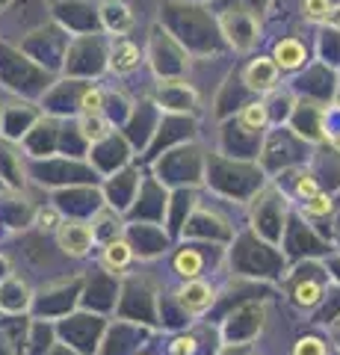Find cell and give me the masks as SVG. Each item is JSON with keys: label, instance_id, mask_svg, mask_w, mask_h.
I'll list each match as a JSON object with an SVG mask.
<instances>
[{"label": "cell", "instance_id": "obj_1", "mask_svg": "<svg viewBox=\"0 0 340 355\" xmlns=\"http://www.w3.org/2000/svg\"><path fill=\"white\" fill-rule=\"evenodd\" d=\"M92 237L95 231L83 222H60V246L74 258H83L92 249Z\"/></svg>", "mask_w": 340, "mask_h": 355}, {"label": "cell", "instance_id": "obj_2", "mask_svg": "<svg viewBox=\"0 0 340 355\" xmlns=\"http://www.w3.org/2000/svg\"><path fill=\"white\" fill-rule=\"evenodd\" d=\"M178 302L190 314H204L213 302V291H211V284H204L199 279H186V284L178 291Z\"/></svg>", "mask_w": 340, "mask_h": 355}, {"label": "cell", "instance_id": "obj_3", "mask_svg": "<svg viewBox=\"0 0 340 355\" xmlns=\"http://www.w3.org/2000/svg\"><path fill=\"white\" fill-rule=\"evenodd\" d=\"M276 80H278V65L272 60H255L246 69V83L251 89H258V92H269Z\"/></svg>", "mask_w": 340, "mask_h": 355}, {"label": "cell", "instance_id": "obj_4", "mask_svg": "<svg viewBox=\"0 0 340 355\" xmlns=\"http://www.w3.org/2000/svg\"><path fill=\"white\" fill-rule=\"evenodd\" d=\"M272 62H276L278 69H284V71L299 69V65L305 62V48H302V42H296V39H281V42L276 44V51H272Z\"/></svg>", "mask_w": 340, "mask_h": 355}, {"label": "cell", "instance_id": "obj_5", "mask_svg": "<svg viewBox=\"0 0 340 355\" xmlns=\"http://www.w3.org/2000/svg\"><path fill=\"white\" fill-rule=\"evenodd\" d=\"M136 65H139V48L134 42H118L113 53H109V69L116 74H127V71H134Z\"/></svg>", "mask_w": 340, "mask_h": 355}, {"label": "cell", "instance_id": "obj_6", "mask_svg": "<svg viewBox=\"0 0 340 355\" xmlns=\"http://www.w3.org/2000/svg\"><path fill=\"white\" fill-rule=\"evenodd\" d=\"M202 266H204V261L195 249H181L178 258H175V272H178L181 279H199Z\"/></svg>", "mask_w": 340, "mask_h": 355}, {"label": "cell", "instance_id": "obj_7", "mask_svg": "<svg viewBox=\"0 0 340 355\" xmlns=\"http://www.w3.org/2000/svg\"><path fill=\"white\" fill-rule=\"evenodd\" d=\"M130 258H134V252H130V246L125 240H109L107 249H104V263L109 266V270H122V266L130 263Z\"/></svg>", "mask_w": 340, "mask_h": 355}, {"label": "cell", "instance_id": "obj_8", "mask_svg": "<svg viewBox=\"0 0 340 355\" xmlns=\"http://www.w3.org/2000/svg\"><path fill=\"white\" fill-rule=\"evenodd\" d=\"M80 130H83V137L89 139V142H101L109 137V130H113V125L101 116V113H95V116H83L80 121Z\"/></svg>", "mask_w": 340, "mask_h": 355}, {"label": "cell", "instance_id": "obj_9", "mask_svg": "<svg viewBox=\"0 0 340 355\" xmlns=\"http://www.w3.org/2000/svg\"><path fill=\"white\" fill-rule=\"evenodd\" d=\"M240 121H243L246 128H251V130L263 128V125H267V107H263V104H249L243 113H240Z\"/></svg>", "mask_w": 340, "mask_h": 355}, {"label": "cell", "instance_id": "obj_10", "mask_svg": "<svg viewBox=\"0 0 340 355\" xmlns=\"http://www.w3.org/2000/svg\"><path fill=\"white\" fill-rule=\"evenodd\" d=\"M80 110L83 116H95L104 110V92L101 89H86V92L80 95Z\"/></svg>", "mask_w": 340, "mask_h": 355}, {"label": "cell", "instance_id": "obj_11", "mask_svg": "<svg viewBox=\"0 0 340 355\" xmlns=\"http://www.w3.org/2000/svg\"><path fill=\"white\" fill-rule=\"evenodd\" d=\"M320 296H323V287L314 284V282H305V284L296 287V302L299 305H316Z\"/></svg>", "mask_w": 340, "mask_h": 355}, {"label": "cell", "instance_id": "obj_12", "mask_svg": "<svg viewBox=\"0 0 340 355\" xmlns=\"http://www.w3.org/2000/svg\"><path fill=\"white\" fill-rule=\"evenodd\" d=\"M302 9H305V18H308V21H325L332 3H328V0H305Z\"/></svg>", "mask_w": 340, "mask_h": 355}, {"label": "cell", "instance_id": "obj_13", "mask_svg": "<svg viewBox=\"0 0 340 355\" xmlns=\"http://www.w3.org/2000/svg\"><path fill=\"white\" fill-rule=\"evenodd\" d=\"M328 210H332V198L323 196V193H316L308 198V205H305V214L308 216H325Z\"/></svg>", "mask_w": 340, "mask_h": 355}, {"label": "cell", "instance_id": "obj_14", "mask_svg": "<svg viewBox=\"0 0 340 355\" xmlns=\"http://www.w3.org/2000/svg\"><path fill=\"white\" fill-rule=\"evenodd\" d=\"M293 355H325V343L320 338H302L296 343Z\"/></svg>", "mask_w": 340, "mask_h": 355}, {"label": "cell", "instance_id": "obj_15", "mask_svg": "<svg viewBox=\"0 0 340 355\" xmlns=\"http://www.w3.org/2000/svg\"><path fill=\"white\" fill-rule=\"evenodd\" d=\"M296 193H299L305 202H308L311 196H316L320 193V187H316V178H311V175H305V178H299V184H296Z\"/></svg>", "mask_w": 340, "mask_h": 355}, {"label": "cell", "instance_id": "obj_16", "mask_svg": "<svg viewBox=\"0 0 340 355\" xmlns=\"http://www.w3.org/2000/svg\"><path fill=\"white\" fill-rule=\"evenodd\" d=\"M195 349H199L195 338H178L172 343V355H195Z\"/></svg>", "mask_w": 340, "mask_h": 355}, {"label": "cell", "instance_id": "obj_17", "mask_svg": "<svg viewBox=\"0 0 340 355\" xmlns=\"http://www.w3.org/2000/svg\"><path fill=\"white\" fill-rule=\"evenodd\" d=\"M325 21H328V24H332V27H337V30H340V3H337V6H332V9H328Z\"/></svg>", "mask_w": 340, "mask_h": 355}]
</instances>
